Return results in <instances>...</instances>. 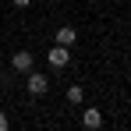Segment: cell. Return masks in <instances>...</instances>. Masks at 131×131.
Here are the masks:
<instances>
[{
    "instance_id": "6da1fadb",
    "label": "cell",
    "mask_w": 131,
    "mask_h": 131,
    "mask_svg": "<svg viewBox=\"0 0 131 131\" xmlns=\"http://www.w3.org/2000/svg\"><path fill=\"white\" fill-rule=\"evenodd\" d=\"M25 89H28V96H46L50 92V78L39 74V71H28L25 74Z\"/></svg>"
},
{
    "instance_id": "7a4b0ae2",
    "label": "cell",
    "mask_w": 131,
    "mask_h": 131,
    "mask_svg": "<svg viewBox=\"0 0 131 131\" xmlns=\"http://www.w3.org/2000/svg\"><path fill=\"white\" fill-rule=\"evenodd\" d=\"M32 64H36V53H32V50H18V53L11 57V67H14L18 74H28Z\"/></svg>"
},
{
    "instance_id": "3957f363",
    "label": "cell",
    "mask_w": 131,
    "mask_h": 131,
    "mask_svg": "<svg viewBox=\"0 0 131 131\" xmlns=\"http://www.w3.org/2000/svg\"><path fill=\"white\" fill-rule=\"evenodd\" d=\"M46 57H50V64H53V67H67V64H71V46H60V43H57Z\"/></svg>"
},
{
    "instance_id": "277c9868",
    "label": "cell",
    "mask_w": 131,
    "mask_h": 131,
    "mask_svg": "<svg viewBox=\"0 0 131 131\" xmlns=\"http://www.w3.org/2000/svg\"><path fill=\"white\" fill-rule=\"evenodd\" d=\"M57 43L60 46H74L78 43V32H74L71 25H60V28H57Z\"/></svg>"
},
{
    "instance_id": "5b68a950",
    "label": "cell",
    "mask_w": 131,
    "mask_h": 131,
    "mask_svg": "<svg viewBox=\"0 0 131 131\" xmlns=\"http://www.w3.org/2000/svg\"><path fill=\"white\" fill-rule=\"evenodd\" d=\"M82 124H85V128H103V113L96 106H89L85 113H82Z\"/></svg>"
},
{
    "instance_id": "8992f818",
    "label": "cell",
    "mask_w": 131,
    "mask_h": 131,
    "mask_svg": "<svg viewBox=\"0 0 131 131\" xmlns=\"http://www.w3.org/2000/svg\"><path fill=\"white\" fill-rule=\"evenodd\" d=\"M82 99H85L82 85H71V89H67V103H71V106H82Z\"/></svg>"
},
{
    "instance_id": "52a82bcc",
    "label": "cell",
    "mask_w": 131,
    "mask_h": 131,
    "mask_svg": "<svg viewBox=\"0 0 131 131\" xmlns=\"http://www.w3.org/2000/svg\"><path fill=\"white\" fill-rule=\"evenodd\" d=\"M7 124H11V121H7V113H0V131H7Z\"/></svg>"
},
{
    "instance_id": "ba28073f",
    "label": "cell",
    "mask_w": 131,
    "mask_h": 131,
    "mask_svg": "<svg viewBox=\"0 0 131 131\" xmlns=\"http://www.w3.org/2000/svg\"><path fill=\"white\" fill-rule=\"evenodd\" d=\"M28 4H32V0H14V7H28Z\"/></svg>"
},
{
    "instance_id": "9c48e42d",
    "label": "cell",
    "mask_w": 131,
    "mask_h": 131,
    "mask_svg": "<svg viewBox=\"0 0 131 131\" xmlns=\"http://www.w3.org/2000/svg\"><path fill=\"white\" fill-rule=\"evenodd\" d=\"M50 4H57V0H50Z\"/></svg>"
}]
</instances>
